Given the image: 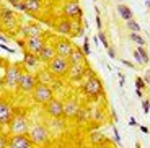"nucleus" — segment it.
<instances>
[{"instance_id": "47", "label": "nucleus", "mask_w": 150, "mask_h": 148, "mask_svg": "<svg viewBox=\"0 0 150 148\" xmlns=\"http://www.w3.org/2000/svg\"><path fill=\"white\" fill-rule=\"evenodd\" d=\"M135 148H142V147H140V143H135Z\"/></svg>"}, {"instance_id": "3", "label": "nucleus", "mask_w": 150, "mask_h": 148, "mask_svg": "<svg viewBox=\"0 0 150 148\" xmlns=\"http://www.w3.org/2000/svg\"><path fill=\"white\" fill-rule=\"evenodd\" d=\"M30 130V122L25 116H15L10 121V132L11 135H26Z\"/></svg>"}, {"instance_id": "31", "label": "nucleus", "mask_w": 150, "mask_h": 148, "mask_svg": "<svg viewBox=\"0 0 150 148\" xmlns=\"http://www.w3.org/2000/svg\"><path fill=\"white\" fill-rule=\"evenodd\" d=\"M135 88L137 90H145V82H144V78H140V77L135 78Z\"/></svg>"}, {"instance_id": "12", "label": "nucleus", "mask_w": 150, "mask_h": 148, "mask_svg": "<svg viewBox=\"0 0 150 148\" xmlns=\"http://www.w3.org/2000/svg\"><path fill=\"white\" fill-rule=\"evenodd\" d=\"M62 11H64V15L67 18H79V16H82V8H80V5L75 0L67 2L64 5V8H62Z\"/></svg>"}, {"instance_id": "10", "label": "nucleus", "mask_w": 150, "mask_h": 148, "mask_svg": "<svg viewBox=\"0 0 150 148\" xmlns=\"http://www.w3.org/2000/svg\"><path fill=\"white\" fill-rule=\"evenodd\" d=\"M8 148H33V142L26 135H11L8 140Z\"/></svg>"}, {"instance_id": "4", "label": "nucleus", "mask_w": 150, "mask_h": 148, "mask_svg": "<svg viewBox=\"0 0 150 148\" xmlns=\"http://www.w3.org/2000/svg\"><path fill=\"white\" fill-rule=\"evenodd\" d=\"M49 138V132L44 125L36 124V125L30 127V140L33 142V145H44Z\"/></svg>"}, {"instance_id": "17", "label": "nucleus", "mask_w": 150, "mask_h": 148, "mask_svg": "<svg viewBox=\"0 0 150 148\" xmlns=\"http://www.w3.org/2000/svg\"><path fill=\"white\" fill-rule=\"evenodd\" d=\"M54 56H56V49H54V46L51 44H46L44 47H42V51L39 52V60H42V62H49L51 59H54Z\"/></svg>"}, {"instance_id": "22", "label": "nucleus", "mask_w": 150, "mask_h": 148, "mask_svg": "<svg viewBox=\"0 0 150 148\" xmlns=\"http://www.w3.org/2000/svg\"><path fill=\"white\" fill-rule=\"evenodd\" d=\"M39 62H41V60H39L38 56H34L31 52H26V54H25V65L26 67H38Z\"/></svg>"}, {"instance_id": "1", "label": "nucleus", "mask_w": 150, "mask_h": 148, "mask_svg": "<svg viewBox=\"0 0 150 148\" xmlns=\"http://www.w3.org/2000/svg\"><path fill=\"white\" fill-rule=\"evenodd\" d=\"M69 67H70L69 59H64V57H60V56H54V59H51L47 62V70L52 75H56V77L65 75L69 70Z\"/></svg>"}, {"instance_id": "27", "label": "nucleus", "mask_w": 150, "mask_h": 148, "mask_svg": "<svg viewBox=\"0 0 150 148\" xmlns=\"http://www.w3.org/2000/svg\"><path fill=\"white\" fill-rule=\"evenodd\" d=\"M135 51L139 52V56L142 57V60H144V63H149L150 62V57H149V54H147V51H145V47H144V46H139V47L135 49Z\"/></svg>"}, {"instance_id": "5", "label": "nucleus", "mask_w": 150, "mask_h": 148, "mask_svg": "<svg viewBox=\"0 0 150 148\" xmlns=\"http://www.w3.org/2000/svg\"><path fill=\"white\" fill-rule=\"evenodd\" d=\"M21 77V70L18 65H10L5 72V86L8 90H18V82Z\"/></svg>"}, {"instance_id": "39", "label": "nucleus", "mask_w": 150, "mask_h": 148, "mask_svg": "<svg viewBox=\"0 0 150 148\" xmlns=\"http://www.w3.org/2000/svg\"><path fill=\"white\" fill-rule=\"evenodd\" d=\"M134 59H135V60H137V62H139V63H144V60H142V57H140V56H139V52H137V51H134Z\"/></svg>"}, {"instance_id": "34", "label": "nucleus", "mask_w": 150, "mask_h": 148, "mask_svg": "<svg viewBox=\"0 0 150 148\" xmlns=\"http://www.w3.org/2000/svg\"><path fill=\"white\" fill-rule=\"evenodd\" d=\"M112 132H114V142H116L117 145H121V137H119V132H117L116 127H112Z\"/></svg>"}, {"instance_id": "8", "label": "nucleus", "mask_w": 150, "mask_h": 148, "mask_svg": "<svg viewBox=\"0 0 150 148\" xmlns=\"http://www.w3.org/2000/svg\"><path fill=\"white\" fill-rule=\"evenodd\" d=\"M46 112L49 114V117L52 119H59L64 116V103L57 98H52V99L46 103Z\"/></svg>"}, {"instance_id": "15", "label": "nucleus", "mask_w": 150, "mask_h": 148, "mask_svg": "<svg viewBox=\"0 0 150 148\" xmlns=\"http://www.w3.org/2000/svg\"><path fill=\"white\" fill-rule=\"evenodd\" d=\"M69 62H70L72 65H83V63L86 62V60H85V54H83L82 47H74L70 57H69Z\"/></svg>"}, {"instance_id": "9", "label": "nucleus", "mask_w": 150, "mask_h": 148, "mask_svg": "<svg viewBox=\"0 0 150 148\" xmlns=\"http://www.w3.org/2000/svg\"><path fill=\"white\" fill-rule=\"evenodd\" d=\"M46 46L44 39L41 36H34V37H26V49L28 52L34 54V56H39V52L42 51V47Z\"/></svg>"}, {"instance_id": "16", "label": "nucleus", "mask_w": 150, "mask_h": 148, "mask_svg": "<svg viewBox=\"0 0 150 148\" xmlns=\"http://www.w3.org/2000/svg\"><path fill=\"white\" fill-rule=\"evenodd\" d=\"M79 111H80V106H79L77 101L67 99L64 103V116H67V117H75Z\"/></svg>"}, {"instance_id": "21", "label": "nucleus", "mask_w": 150, "mask_h": 148, "mask_svg": "<svg viewBox=\"0 0 150 148\" xmlns=\"http://www.w3.org/2000/svg\"><path fill=\"white\" fill-rule=\"evenodd\" d=\"M117 13H119V16L124 21L132 20V10L129 7H126V5H117Z\"/></svg>"}, {"instance_id": "32", "label": "nucleus", "mask_w": 150, "mask_h": 148, "mask_svg": "<svg viewBox=\"0 0 150 148\" xmlns=\"http://www.w3.org/2000/svg\"><path fill=\"white\" fill-rule=\"evenodd\" d=\"M142 109H144V114H145V116L150 112V99H147V98H145V99L142 101Z\"/></svg>"}, {"instance_id": "2", "label": "nucleus", "mask_w": 150, "mask_h": 148, "mask_svg": "<svg viewBox=\"0 0 150 148\" xmlns=\"http://www.w3.org/2000/svg\"><path fill=\"white\" fill-rule=\"evenodd\" d=\"M33 99L38 104H46L52 99V88L49 85H42V83H38L33 90Z\"/></svg>"}, {"instance_id": "26", "label": "nucleus", "mask_w": 150, "mask_h": 148, "mask_svg": "<svg viewBox=\"0 0 150 148\" xmlns=\"http://www.w3.org/2000/svg\"><path fill=\"white\" fill-rule=\"evenodd\" d=\"M129 37H131V41H132V42H135V44L145 46V37H142L139 33H131V34H129Z\"/></svg>"}, {"instance_id": "49", "label": "nucleus", "mask_w": 150, "mask_h": 148, "mask_svg": "<svg viewBox=\"0 0 150 148\" xmlns=\"http://www.w3.org/2000/svg\"><path fill=\"white\" fill-rule=\"evenodd\" d=\"M0 88H2V77H0Z\"/></svg>"}, {"instance_id": "50", "label": "nucleus", "mask_w": 150, "mask_h": 148, "mask_svg": "<svg viewBox=\"0 0 150 148\" xmlns=\"http://www.w3.org/2000/svg\"><path fill=\"white\" fill-rule=\"evenodd\" d=\"M38 2H42V0H38Z\"/></svg>"}, {"instance_id": "43", "label": "nucleus", "mask_w": 150, "mask_h": 148, "mask_svg": "<svg viewBox=\"0 0 150 148\" xmlns=\"http://www.w3.org/2000/svg\"><path fill=\"white\" fill-rule=\"evenodd\" d=\"M8 2H10V4L13 5V7H15V5L18 4V2H21V0H8Z\"/></svg>"}, {"instance_id": "48", "label": "nucleus", "mask_w": 150, "mask_h": 148, "mask_svg": "<svg viewBox=\"0 0 150 148\" xmlns=\"http://www.w3.org/2000/svg\"><path fill=\"white\" fill-rule=\"evenodd\" d=\"M0 20H2V8H0Z\"/></svg>"}, {"instance_id": "24", "label": "nucleus", "mask_w": 150, "mask_h": 148, "mask_svg": "<svg viewBox=\"0 0 150 148\" xmlns=\"http://www.w3.org/2000/svg\"><path fill=\"white\" fill-rule=\"evenodd\" d=\"M90 142L93 145H101V143H105V142H106V137L103 135V133H100V132H93L90 135Z\"/></svg>"}, {"instance_id": "20", "label": "nucleus", "mask_w": 150, "mask_h": 148, "mask_svg": "<svg viewBox=\"0 0 150 148\" xmlns=\"http://www.w3.org/2000/svg\"><path fill=\"white\" fill-rule=\"evenodd\" d=\"M57 31L60 34H70L72 33V21H69V20H60L57 23Z\"/></svg>"}, {"instance_id": "13", "label": "nucleus", "mask_w": 150, "mask_h": 148, "mask_svg": "<svg viewBox=\"0 0 150 148\" xmlns=\"http://www.w3.org/2000/svg\"><path fill=\"white\" fill-rule=\"evenodd\" d=\"M0 21L4 23V26L7 30H13L16 26V16L15 11L10 10V8H2V20Z\"/></svg>"}, {"instance_id": "28", "label": "nucleus", "mask_w": 150, "mask_h": 148, "mask_svg": "<svg viewBox=\"0 0 150 148\" xmlns=\"http://www.w3.org/2000/svg\"><path fill=\"white\" fill-rule=\"evenodd\" d=\"M127 28L131 30V33H140V25H139L137 21H135L134 18L127 21Z\"/></svg>"}, {"instance_id": "45", "label": "nucleus", "mask_w": 150, "mask_h": 148, "mask_svg": "<svg viewBox=\"0 0 150 148\" xmlns=\"http://www.w3.org/2000/svg\"><path fill=\"white\" fill-rule=\"evenodd\" d=\"M0 39H2V41H7V39H5V36H4L2 33H0Z\"/></svg>"}, {"instance_id": "35", "label": "nucleus", "mask_w": 150, "mask_h": 148, "mask_svg": "<svg viewBox=\"0 0 150 148\" xmlns=\"http://www.w3.org/2000/svg\"><path fill=\"white\" fill-rule=\"evenodd\" d=\"M7 147H8V140L4 135H0V148H7Z\"/></svg>"}, {"instance_id": "40", "label": "nucleus", "mask_w": 150, "mask_h": 148, "mask_svg": "<svg viewBox=\"0 0 150 148\" xmlns=\"http://www.w3.org/2000/svg\"><path fill=\"white\" fill-rule=\"evenodd\" d=\"M144 82H145V85H149V88H150V70L147 72L145 78H144Z\"/></svg>"}, {"instance_id": "18", "label": "nucleus", "mask_w": 150, "mask_h": 148, "mask_svg": "<svg viewBox=\"0 0 150 148\" xmlns=\"http://www.w3.org/2000/svg\"><path fill=\"white\" fill-rule=\"evenodd\" d=\"M83 72H85V67L83 65H72L69 67V70H67V75L70 80H79V78L83 77Z\"/></svg>"}, {"instance_id": "33", "label": "nucleus", "mask_w": 150, "mask_h": 148, "mask_svg": "<svg viewBox=\"0 0 150 148\" xmlns=\"http://www.w3.org/2000/svg\"><path fill=\"white\" fill-rule=\"evenodd\" d=\"M96 26H98L100 31L103 30V23H101V18H100V10H98V8H96Z\"/></svg>"}, {"instance_id": "38", "label": "nucleus", "mask_w": 150, "mask_h": 148, "mask_svg": "<svg viewBox=\"0 0 150 148\" xmlns=\"http://www.w3.org/2000/svg\"><path fill=\"white\" fill-rule=\"evenodd\" d=\"M106 51H108V56L111 57V59H114V57H116V52H114V49H112V47H108Z\"/></svg>"}, {"instance_id": "19", "label": "nucleus", "mask_w": 150, "mask_h": 148, "mask_svg": "<svg viewBox=\"0 0 150 148\" xmlns=\"http://www.w3.org/2000/svg\"><path fill=\"white\" fill-rule=\"evenodd\" d=\"M23 4L30 13H39L42 10V2H38V0H23Z\"/></svg>"}, {"instance_id": "30", "label": "nucleus", "mask_w": 150, "mask_h": 148, "mask_svg": "<svg viewBox=\"0 0 150 148\" xmlns=\"http://www.w3.org/2000/svg\"><path fill=\"white\" fill-rule=\"evenodd\" d=\"M98 39L101 41V44L105 46L106 49L109 47V42H108V39H106V36H105V33H103V31H100V33H98Z\"/></svg>"}, {"instance_id": "14", "label": "nucleus", "mask_w": 150, "mask_h": 148, "mask_svg": "<svg viewBox=\"0 0 150 148\" xmlns=\"http://www.w3.org/2000/svg\"><path fill=\"white\" fill-rule=\"evenodd\" d=\"M13 117V112H11L10 106L7 104V101L0 99V125H4V124H8Z\"/></svg>"}, {"instance_id": "25", "label": "nucleus", "mask_w": 150, "mask_h": 148, "mask_svg": "<svg viewBox=\"0 0 150 148\" xmlns=\"http://www.w3.org/2000/svg\"><path fill=\"white\" fill-rule=\"evenodd\" d=\"M51 72L49 70H44V72H39V83H42V85H51L52 83L54 78L51 77Z\"/></svg>"}, {"instance_id": "23", "label": "nucleus", "mask_w": 150, "mask_h": 148, "mask_svg": "<svg viewBox=\"0 0 150 148\" xmlns=\"http://www.w3.org/2000/svg\"><path fill=\"white\" fill-rule=\"evenodd\" d=\"M25 34H26V37H34V36H41V28L38 25H28L26 28H25Z\"/></svg>"}, {"instance_id": "29", "label": "nucleus", "mask_w": 150, "mask_h": 148, "mask_svg": "<svg viewBox=\"0 0 150 148\" xmlns=\"http://www.w3.org/2000/svg\"><path fill=\"white\" fill-rule=\"evenodd\" d=\"M82 51H83V54H85V56H88V54L91 52V49H90V42H88V37H85V41H83Z\"/></svg>"}, {"instance_id": "6", "label": "nucleus", "mask_w": 150, "mask_h": 148, "mask_svg": "<svg viewBox=\"0 0 150 148\" xmlns=\"http://www.w3.org/2000/svg\"><path fill=\"white\" fill-rule=\"evenodd\" d=\"M83 93L90 98H96L98 94H101L103 93V83L100 82V78L98 77L88 78V80L83 83Z\"/></svg>"}, {"instance_id": "11", "label": "nucleus", "mask_w": 150, "mask_h": 148, "mask_svg": "<svg viewBox=\"0 0 150 148\" xmlns=\"http://www.w3.org/2000/svg\"><path fill=\"white\" fill-rule=\"evenodd\" d=\"M54 49H56V56H60V57H64V59H69L70 54H72V51H74V46H72L67 39H60V41L56 42Z\"/></svg>"}, {"instance_id": "46", "label": "nucleus", "mask_w": 150, "mask_h": 148, "mask_svg": "<svg viewBox=\"0 0 150 148\" xmlns=\"http://www.w3.org/2000/svg\"><path fill=\"white\" fill-rule=\"evenodd\" d=\"M145 5H147V7H150V0H145Z\"/></svg>"}, {"instance_id": "42", "label": "nucleus", "mask_w": 150, "mask_h": 148, "mask_svg": "<svg viewBox=\"0 0 150 148\" xmlns=\"http://www.w3.org/2000/svg\"><path fill=\"white\" fill-rule=\"evenodd\" d=\"M140 132H144V133H150V130H149V127H145V125H140Z\"/></svg>"}, {"instance_id": "41", "label": "nucleus", "mask_w": 150, "mask_h": 148, "mask_svg": "<svg viewBox=\"0 0 150 148\" xmlns=\"http://www.w3.org/2000/svg\"><path fill=\"white\" fill-rule=\"evenodd\" d=\"M129 125H131V127H135V125H137V121H135V117H131V119H129Z\"/></svg>"}, {"instance_id": "44", "label": "nucleus", "mask_w": 150, "mask_h": 148, "mask_svg": "<svg viewBox=\"0 0 150 148\" xmlns=\"http://www.w3.org/2000/svg\"><path fill=\"white\" fill-rule=\"evenodd\" d=\"M135 93H137V96H139V98H142V96H144V94H142V90H137Z\"/></svg>"}, {"instance_id": "7", "label": "nucleus", "mask_w": 150, "mask_h": 148, "mask_svg": "<svg viewBox=\"0 0 150 148\" xmlns=\"http://www.w3.org/2000/svg\"><path fill=\"white\" fill-rule=\"evenodd\" d=\"M36 85H38V80L31 72H21V77H20V82H18L20 91L21 93H33Z\"/></svg>"}, {"instance_id": "36", "label": "nucleus", "mask_w": 150, "mask_h": 148, "mask_svg": "<svg viewBox=\"0 0 150 148\" xmlns=\"http://www.w3.org/2000/svg\"><path fill=\"white\" fill-rule=\"evenodd\" d=\"M119 62H121V63H124L126 67H129V68H135V67H134V63H132V62H129V60H124V59H121Z\"/></svg>"}, {"instance_id": "37", "label": "nucleus", "mask_w": 150, "mask_h": 148, "mask_svg": "<svg viewBox=\"0 0 150 148\" xmlns=\"http://www.w3.org/2000/svg\"><path fill=\"white\" fill-rule=\"evenodd\" d=\"M15 8H16V10H20V11H26V8H25V4H23V2H18V4L15 5Z\"/></svg>"}]
</instances>
